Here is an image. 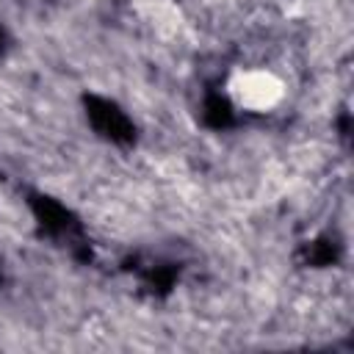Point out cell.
Masks as SVG:
<instances>
[{
    "label": "cell",
    "mask_w": 354,
    "mask_h": 354,
    "mask_svg": "<svg viewBox=\"0 0 354 354\" xmlns=\"http://www.w3.org/2000/svg\"><path fill=\"white\" fill-rule=\"evenodd\" d=\"M227 94L238 111L246 113H271L282 108L288 97L285 77L271 66H241L227 80Z\"/></svg>",
    "instance_id": "obj_1"
}]
</instances>
